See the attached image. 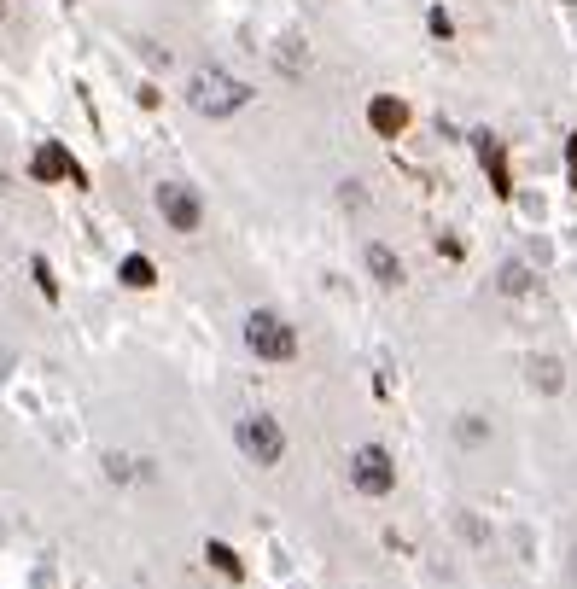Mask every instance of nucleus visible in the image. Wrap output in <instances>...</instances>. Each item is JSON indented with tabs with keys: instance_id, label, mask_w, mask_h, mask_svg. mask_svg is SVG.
<instances>
[{
	"instance_id": "1a4fd4ad",
	"label": "nucleus",
	"mask_w": 577,
	"mask_h": 589,
	"mask_svg": "<svg viewBox=\"0 0 577 589\" xmlns=\"http://www.w3.org/2000/svg\"><path fill=\"white\" fill-rule=\"evenodd\" d=\"M368 269H374L379 286H403V263H397L385 245H368Z\"/></svg>"
},
{
	"instance_id": "7ed1b4c3",
	"label": "nucleus",
	"mask_w": 577,
	"mask_h": 589,
	"mask_svg": "<svg viewBox=\"0 0 577 589\" xmlns=\"http://www.w3.org/2000/svg\"><path fill=\"white\" fill-rule=\"evenodd\" d=\"M152 205H158V216L170 222L175 234H199L204 228V199H199V187H187V181H158Z\"/></svg>"
},
{
	"instance_id": "39448f33",
	"label": "nucleus",
	"mask_w": 577,
	"mask_h": 589,
	"mask_svg": "<svg viewBox=\"0 0 577 589\" xmlns=\"http://www.w3.org/2000/svg\"><path fill=\"white\" fill-rule=\"evenodd\" d=\"M350 485L362 490V496H391V485H397L391 455L379 450V444H362V450L350 455Z\"/></svg>"
},
{
	"instance_id": "ddd939ff",
	"label": "nucleus",
	"mask_w": 577,
	"mask_h": 589,
	"mask_svg": "<svg viewBox=\"0 0 577 589\" xmlns=\"http://www.w3.org/2000/svg\"><path fill=\"white\" fill-rule=\"evenodd\" d=\"M531 374H537V380H543V391H554V385H560V368H554V362H537V368H531Z\"/></svg>"
},
{
	"instance_id": "4468645a",
	"label": "nucleus",
	"mask_w": 577,
	"mask_h": 589,
	"mask_svg": "<svg viewBox=\"0 0 577 589\" xmlns=\"http://www.w3.org/2000/svg\"><path fill=\"white\" fill-rule=\"evenodd\" d=\"M566 181H572V187H577V135L566 140Z\"/></svg>"
},
{
	"instance_id": "f03ea898",
	"label": "nucleus",
	"mask_w": 577,
	"mask_h": 589,
	"mask_svg": "<svg viewBox=\"0 0 577 589\" xmlns=\"http://www.w3.org/2000/svg\"><path fill=\"white\" fill-rule=\"evenodd\" d=\"M245 345H251V356H263V362H292L298 356V333L274 310H251L245 315Z\"/></svg>"
},
{
	"instance_id": "f8f14e48",
	"label": "nucleus",
	"mask_w": 577,
	"mask_h": 589,
	"mask_svg": "<svg viewBox=\"0 0 577 589\" xmlns=\"http://www.w3.org/2000/svg\"><path fill=\"white\" fill-rule=\"evenodd\" d=\"M502 292H508V298L531 292V269H525V263H508V269H502Z\"/></svg>"
},
{
	"instance_id": "dca6fc26",
	"label": "nucleus",
	"mask_w": 577,
	"mask_h": 589,
	"mask_svg": "<svg viewBox=\"0 0 577 589\" xmlns=\"http://www.w3.org/2000/svg\"><path fill=\"white\" fill-rule=\"evenodd\" d=\"M0 6H6V0H0Z\"/></svg>"
},
{
	"instance_id": "2eb2a0df",
	"label": "nucleus",
	"mask_w": 577,
	"mask_h": 589,
	"mask_svg": "<svg viewBox=\"0 0 577 589\" xmlns=\"http://www.w3.org/2000/svg\"><path fill=\"white\" fill-rule=\"evenodd\" d=\"M572 578H577V555H572Z\"/></svg>"
},
{
	"instance_id": "f257e3e1",
	"label": "nucleus",
	"mask_w": 577,
	"mask_h": 589,
	"mask_svg": "<svg viewBox=\"0 0 577 589\" xmlns=\"http://www.w3.org/2000/svg\"><path fill=\"white\" fill-rule=\"evenodd\" d=\"M187 105H193L199 117H216V123H222V117H234V111L251 105V82L204 65V70H193V82H187Z\"/></svg>"
},
{
	"instance_id": "9d476101",
	"label": "nucleus",
	"mask_w": 577,
	"mask_h": 589,
	"mask_svg": "<svg viewBox=\"0 0 577 589\" xmlns=\"http://www.w3.org/2000/svg\"><path fill=\"white\" fill-rule=\"evenodd\" d=\"M117 275H123V286H135V292H146V286L158 280V269H152L146 257H123V269H117Z\"/></svg>"
},
{
	"instance_id": "0eeeda50",
	"label": "nucleus",
	"mask_w": 577,
	"mask_h": 589,
	"mask_svg": "<svg viewBox=\"0 0 577 589\" xmlns=\"http://www.w3.org/2000/svg\"><path fill=\"white\" fill-rule=\"evenodd\" d=\"M368 129H374L379 140H397L408 129V105L397 100V94H374V100H368Z\"/></svg>"
},
{
	"instance_id": "20e7f679",
	"label": "nucleus",
	"mask_w": 577,
	"mask_h": 589,
	"mask_svg": "<svg viewBox=\"0 0 577 589\" xmlns=\"http://www.w3.org/2000/svg\"><path fill=\"white\" fill-rule=\"evenodd\" d=\"M234 438H239V450L251 455L257 467H274V461L286 455V432H280V420L274 415H245L234 426Z\"/></svg>"
},
{
	"instance_id": "423d86ee",
	"label": "nucleus",
	"mask_w": 577,
	"mask_h": 589,
	"mask_svg": "<svg viewBox=\"0 0 577 589\" xmlns=\"http://www.w3.org/2000/svg\"><path fill=\"white\" fill-rule=\"evenodd\" d=\"M30 175H35V181H70V187H88L82 164L70 158L59 140H47V146H35V152H30Z\"/></svg>"
},
{
	"instance_id": "6e6552de",
	"label": "nucleus",
	"mask_w": 577,
	"mask_h": 589,
	"mask_svg": "<svg viewBox=\"0 0 577 589\" xmlns=\"http://www.w3.org/2000/svg\"><path fill=\"white\" fill-rule=\"evenodd\" d=\"M478 140V158H484V175H490V187L508 199L513 193V175H508V152H502V140L496 135H473Z\"/></svg>"
},
{
	"instance_id": "9b49d317",
	"label": "nucleus",
	"mask_w": 577,
	"mask_h": 589,
	"mask_svg": "<svg viewBox=\"0 0 577 589\" xmlns=\"http://www.w3.org/2000/svg\"><path fill=\"white\" fill-rule=\"evenodd\" d=\"M204 555H210V566H216L222 578H239V572H245V566H239V555H234V549H228V543H210Z\"/></svg>"
}]
</instances>
